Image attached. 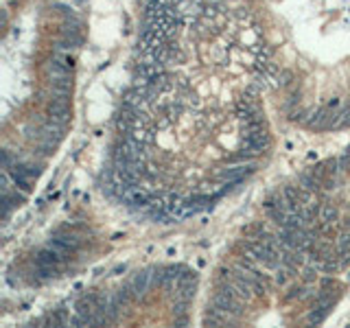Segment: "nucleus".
Returning a JSON list of instances; mask_svg holds the SVG:
<instances>
[{"label":"nucleus","mask_w":350,"mask_h":328,"mask_svg":"<svg viewBox=\"0 0 350 328\" xmlns=\"http://www.w3.org/2000/svg\"><path fill=\"white\" fill-rule=\"evenodd\" d=\"M335 217H337V213L333 206H326V208L322 210V221H331V219H335Z\"/></svg>","instance_id":"obj_1"}]
</instances>
